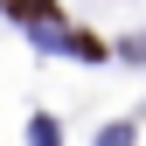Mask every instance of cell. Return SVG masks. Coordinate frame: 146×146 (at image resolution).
<instances>
[{"label":"cell","instance_id":"6da1fadb","mask_svg":"<svg viewBox=\"0 0 146 146\" xmlns=\"http://www.w3.org/2000/svg\"><path fill=\"white\" fill-rule=\"evenodd\" d=\"M7 14L28 21V28H49V21H56V0H7Z\"/></svg>","mask_w":146,"mask_h":146},{"label":"cell","instance_id":"7a4b0ae2","mask_svg":"<svg viewBox=\"0 0 146 146\" xmlns=\"http://www.w3.org/2000/svg\"><path fill=\"white\" fill-rule=\"evenodd\" d=\"M70 49H77V56H104V42H98V35H84V28H70Z\"/></svg>","mask_w":146,"mask_h":146}]
</instances>
